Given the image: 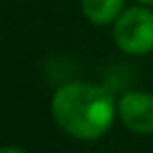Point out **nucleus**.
<instances>
[{"instance_id": "nucleus-1", "label": "nucleus", "mask_w": 153, "mask_h": 153, "mask_svg": "<svg viewBox=\"0 0 153 153\" xmlns=\"http://www.w3.org/2000/svg\"><path fill=\"white\" fill-rule=\"evenodd\" d=\"M51 118L60 131L76 140H100L118 120V100L102 84L71 80L51 96Z\"/></svg>"}, {"instance_id": "nucleus-2", "label": "nucleus", "mask_w": 153, "mask_h": 153, "mask_svg": "<svg viewBox=\"0 0 153 153\" xmlns=\"http://www.w3.org/2000/svg\"><path fill=\"white\" fill-rule=\"evenodd\" d=\"M111 36L115 47L126 56L140 58L153 53V7H124L111 25Z\"/></svg>"}, {"instance_id": "nucleus-3", "label": "nucleus", "mask_w": 153, "mask_h": 153, "mask_svg": "<svg viewBox=\"0 0 153 153\" xmlns=\"http://www.w3.org/2000/svg\"><path fill=\"white\" fill-rule=\"evenodd\" d=\"M118 120L131 133H153V93L149 91H124L118 98Z\"/></svg>"}, {"instance_id": "nucleus-4", "label": "nucleus", "mask_w": 153, "mask_h": 153, "mask_svg": "<svg viewBox=\"0 0 153 153\" xmlns=\"http://www.w3.org/2000/svg\"><path fill=\"white\" fill-rule=\"evenodd\" d=\"M82 16L96 27H109L124 11V0H80Z\"/></svg>"}, {"instance_id": "nucleus-5", "label": "nucleus", "mask_w": 153, "mask_h": 153, "mask_svg": "<svg viewBox=\"0 0 153 153\" xmlns=\"http://www.w3.org/2000/svg\"><path fill=\"white\" fill-rule=\"evenodd\" d=\"M0 153H29V151L16 144H7V146H0Z\"/></svg>"}, {"instance_id": "nucleus-6", "label": "nucleus", "mask_w": 153, "mask_h": 153, "mask_svg": "<svg viewBox=\"0 0 153 153\" xmlns=\"http://www.w3.org/2000/svg\"><path fill=\"white\" fill-rule=\"evenodd\" d=\"M138 4H146V7H153V0H135Z\"/></svg>"}]
</instances>
